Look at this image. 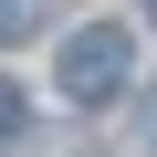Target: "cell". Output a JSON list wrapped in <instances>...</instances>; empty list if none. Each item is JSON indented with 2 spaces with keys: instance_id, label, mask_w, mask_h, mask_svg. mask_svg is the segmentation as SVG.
Returning a JSON list of instances; mask_svg holds the SVG:
<instances>
[{
  "instance_id": "obj_1",
  "label": "cell",
  "mask_w": 157,
  "mask_h": 157,
  "mask_svg": "<svg viewBox=\"0 0 157 157\" xmlns=\"http://www.w3.org/2000/svg\"><path fill=\"white\" fill-rule=\"evenodd\" d=\"M63 94L73 105H105V94H126V73H136V42H126V21H84V32H73L63 42Z\"/></svg>"
},
{
  "instance_id": "obj_3",
  "label": "cell",
  "mask_w": 157,
  "mask_h": 157,
  "mask_svg": "<svg viewBox=\"0 0 157 157\" xmlns=\"http://www.w3.org/2000/svg\"><path fill=\"white\" fill-rule=\"evenodd\" d=\"M11 126H21V84H0V136H11Z\"/></svg>"
},
{
  "instance_id": "obj_4",
  "label": "cell",
  "mask_w": 157,
  "mask_h": 157,
  "mask_svg": "<svg viewBox=\"0 0 157 157\" xmlns=\"http://www.w3.org/2000/svg\"><path fill=\"white\" fill-rule=\"evenodd\" d=\"M147 11H157V0H147Z\"/></svg>"
},
{
  "instance_id": "obj_2",
  "label": "cell",
  "mask_w": 157,
  "mask_h": 157,
  "mask_svg": "<svg viewBox=\"0 0 157 157\" xmlns=\"http://www.w3.org/2000/svg\"><path fill=\"white\" fill-rule=\"evenodd\" d=\"M42 21H52V0H0V42H32Z\"/></svg>"
}]
</instances>
